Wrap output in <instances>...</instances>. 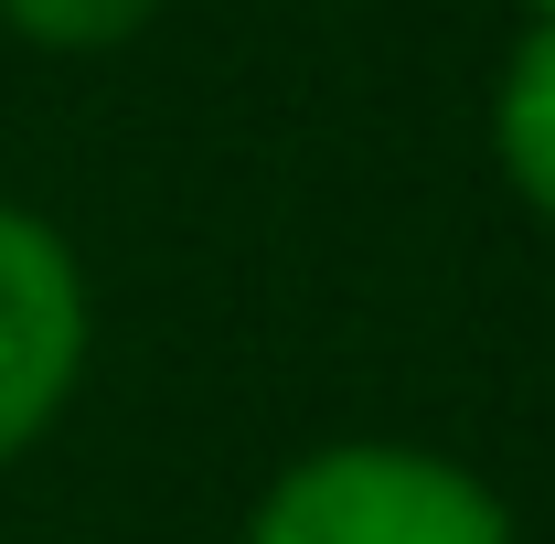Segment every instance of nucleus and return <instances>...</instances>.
<instances>
[{
	"instance_id": "1",
	"label": "nucleus",
	"mask_w": 555,
	"mask_h": 544,
	"mask_svg": "<svg viewBox=\"0 0 555 544\" xmlns=\"http://www.w3.org/2000/svg\"><path fill=\"white\" fill-rule=\"evenodd\" d=\"M235 544H524L513 502L427 438H321L246 502Z\"/></svg>"
},
{
	"instance_id": "2",
	"label": "nucleus",
	"mask_w": 555,
	"mask_h": 544,
	"mask_svg": "<svg viewBox=\"0 0 555 544\" xmlns=\"http://www.w3.org/2000/svg\"><path fill=\"white\" fill-rule=\"evenodd\" d=\"M96 363V277L54 213L0 193V470H22Z\"/></svg>"
},
{
	"instance_id": "3",
	"label": "nucleus",
	"mask_w": 555,
	"mask_h": 544,
	"mask_svg": "<svg viewBox=\"0 0 555 544\" xmlns=\"http://www.w3.org/2000/svg\"><path fill=\"white\" fill-rule=\"evenodd\" d=\"M491 171L534 224H555V22H524L491 75Z\"/></svg>"
},
{
	"instance_id": "4",
	"label": "nucleus",
	"mask_w": 555,
	"mask_h": 544,
	"mask_svg": "<svg viewBox=\"0 0 555 544\" xmlns=\"http://www.w3.org/2000/svg\"><path fill=\"white\" fill-rule=\"evenodd\" d=\"M150 22H160V0H0V33H11L22 54H65V65L118 54Z\"/></svg>"
},
{
	"instance_id": "5",
	"label": "nucleus",
	"mask_w": 555,
	"mask_h": 544,
	"mask_svg": "<svg viewBox=\"0 0 555 544\" xmlns=\"http://www.w3.org/2000/svg\"><path fill=\"white\" fill-rule=\"evenodd\" d=\"M524 22H555V0H524Z\"/></svg>"
}]
</instances>
